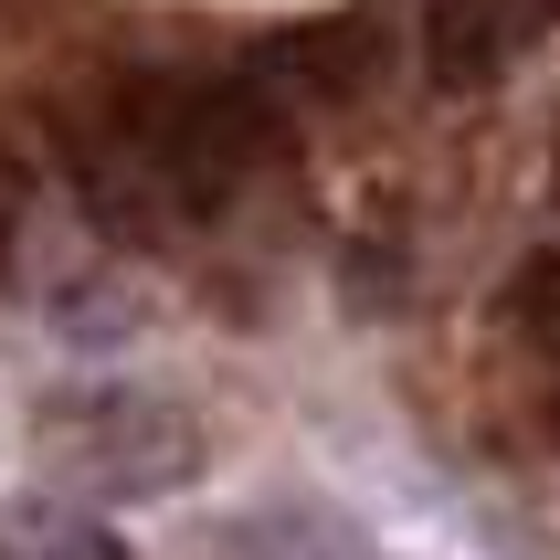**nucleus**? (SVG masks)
<instances>
[{
  "label": "nucleus",
  "mask_w": 560,
  "mask_h": 560,
  "mask_svg": "<svg viewBox=\"0 0 560 560\" xmlns=\"http://www.w3.org/2000/svg\"><path fill=\"white\" fill-rule=\"evenodd\" d=\"M43 550L54 560H127L117 539H95V529H43Z\"/></svg>",
  "instance_id": "4"
},
{
  "label": "nucleus",
  "mask_w": 560,
  "mask_h": 560,
  "mask_svg": "<svg viewBox=\"0 0 560 560\" xmlns=\"http://www.w3.org/2000/svg\"><path fill=\"white\" fill-rule=\"evenodd\" d=\"M63 466L85 487H117V498H170L190 466H201V434L159 392H85V402L54 423Z\"/></svg>",
  "instance_id": "2"
},
{
  "label": "nucleus",
  "mask_w": 560,
  "mask_h": 560,
  "mask_svg": "<svg viewBox=\"0 0 560 560\" xmlns=\"http://www.w3.org/2000/svg\"><path fill=\"white\" fill-rule=\"evenodd\" d=\"M106 138L138 159V180L170 212H222L233 180L276 149V106L254 85H170V74H138L106 106Z\"/></svg>",
  "instance_id": "1"
},
{
  "label": "nucleus",
  "mask_w": 560,
  "mask_h": 560,
  "mask_svg": "<svg viewBox=\"0 0 560 560\" xmlns=\"http://www.w3.org/2000/svg\"><path fill=\"white\" fill-rule=\"evenodd\" d=\"M539 22H550V0H444L434 11V74L444 85H487Z\"/></svg>",
  "instance_id": "3"
}]
</instances>
